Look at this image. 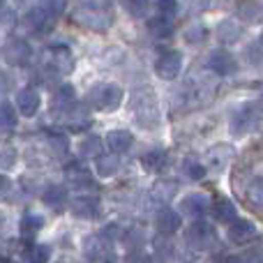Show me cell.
Returning <instances> with one entry per match:
<instances>
[{"label": "cell", "instance_id": "obj_1", "mask_svg": "<svg viewBox=\"0 0 263 263\" xmlns=\"http://www.w3.org/2000/svg\"><path fill=\"white\" fill-rule=\"evenodd\" d=\"M51 116H53L63 127H67L69 132H81V129L90 127V116H88V109L86 106H81V104H77L74 100L53 104L51 106Z\"/></svg>", "mask_w": 263, "mask_h": 263}, {"label": "cell", "instance_id": "obj_2", "mask_svg": "<svg viewBox=\"0 0 263 263\" xmlns=\"http://www.w3.org/2000/svg\"><path fill=\"white\" fill-rule=\"evenodd\" d=\"M125 100V90L118 83H97L88 90L86 102L97 111H116Z\"/></svg>", "mask_w": 263, "mask_h": 263}, {"label": "cell", "instance_id": "obj_3", "mask_svg": "<svg viewBox=\"0 0 263 263\" xmlns=\"http://www.w3.org/2000/svg\"><path fill=\"white\" fill-rule=\"evenodd\" d=\"M74 21L90 28V30H106L111 26V12L109 7H102L100 0L97 3H81L74 12Z\"/></svg>", "mask_w": 263, "mask_h": 263}, {"label": "cell", "instance_id": "obj_4", "mask_svg": "<svg viewBox=\"0 0 263 263\" xmlns=\"http://www.w3.org/2000/svg\"><path fill=\"white\" fill-rule=\"evenodd\" d=\"M134 120L141 127H155L159 120V111H157V95H153L150 90H141L134 95Z\"/></svg>", "mask_w": 263, "mask_h": 263}, {"label": "cell", "instance_id": "obj_5", "mask_svg": "<svg viewBox=\"0 0 263 263\" xmlns=\"http://www.w3.org/2000/svg\"><path fill=\"white\" fill-rule=\"evenodd\" d=\"M42 63H44V67H49L51 72L63 74L65 77V74H69L74 69V55H72V51H69L67 46L53 44V46H49V49L44 51Z\"/></svg>", "mask_w": 263, "mask_h": 263}, {"label": "cell", "instance_id": "obj_6", "mask_svg": "<svg viewBox=\"0 0 263 263\" xmlns=\"http://www.w3.org/2000/svg\"><path fill=\"white\" fill-rule=\"evenodd\" d=\"M185 238L192 250H196V252H208V250H213V247H217V233L205 222H194L187 229Z\"/></svg>", "mask_w": 263, "mask_h": 263}, {"label": "cell", "instance_id": "obj_7", "mask_svg": "<svg viewBox=\"0 0 263 263\" xmlns=\"http://www.w3.org/2000/svg\"><path fill=\"white\" fill-rule=\"evenodd\" d=\"M155 72L164 81H176L182 72V55L180 51H164L155 60Z\"/></svg>", "mask_w": 263, "mask_h": 263}, {"label": "cell", "instance_id": "obj_8", "mask_svg": "<svg viewBox=\"0 0 263 263\" xmlns=\"http://www.w3.org/2000/svg\"><path fill=\"white\" fill-rule=\"evenodd\" d=\"M182 227V215L178 210H173L171 205H164L155 215V229L159 236H173L178 229Z\"/></svg>", "mask_w": 263, "mask_h": 263}, {"label": "cell", "instance_id": "obj_9", "mask_svg": "<svg viewBox=\"0 0 263 263\" xmlns=\"http://www.w3.org/2000/svg\"><path fill=\"white\" fill-rule=\"evenodd\" d=\"M30 44H28L26 40H12L5 44L3 49V58L7 65H12V67H21V65H26L28 60H30Z\"/></svg>", "mask_w": 263, "mask_h": 263}, {"label": "cell", "instance_id": "obj_10", "mask_svg": "<svg viewBox=\"0 0 263 263\" xmlns=\"http://www.w3.org/2000/svg\"><path fill=\"white\" fill-rule=\"evenodd\" d=\"M114 242L106 240L102 233L86 238V256L90 261H114V252H111Z\"/></svg>", "mask_w": 263, "mask_h": 263}, {"label": "cell", "instance_id": "obj_11", "mask_svg": "<svg viewBox=\"0 0 263 263\" xmlns=\"http://www.w3.org/2000/svg\"><path fill=\"white\" fill-rule=\"evenodd\" d=\"M40 104H42V97L32 88H23V90L16 92V111L21 116H26V118H32L40 111Z\"/></svg>", "mask_w": 263, "mask_h": 263}, {"label": "cell", "instance_id": "obj_12", "mask_svg": "<svg viewBox=\"0 0 263 263\" xmlns=\"http://www.w3.org/2000/svg\"><path fill=\"white\" fill-rule=\"evenodd\" d=\"M72 213L81 219H97L102 215V203L97 196H79L72 201Z\"/></svg>", "mask_w": 263, "mask_h": 263}, {"label": "cell", "instance_id": "obj_13", "mask_svg": "<svg viewBox=\"0 0 263 263\" xmlns=\"http://www.w3.org/2000/svg\"><path fill=\"white\" fill-rule=\"evenodd\" d=\"M208 67L213 69L217 77H229V74H233L238 69V63L229 51H215L208 58Z\"/></svg>", "mask_w": 263, "mask_h": 263}, {"label": "cell", "instance_id": "obj_14", "mask_svg": "<svg viewBox=\"0 0 263 263\" xmlns=\"http://www.w3.org/2000/svg\"><path fill=\"white\" fill-rule=\"evenodd\" d=\"M210 196L208 194H190L180 201V210L187 213L190 217H203L205 213H210Z\"/></svg>", "mask_w": 263, "mask_h": 263}, {"label": "cell", "instance_id": "obj_15", "mask_svg": "<svg viewBox=\"0 0 263 263\" xmlns=\"http://www.w3.org/2000/svg\"><path fill=\"white\" fill-rule=\"evenodd\" d=\"M233 155H236V150L231 148V145L227 143H217L213 145V148L208 150V164L213 171H224V168L229 166V162L233 159Z\"/></svg>", "mask_w": 263, "mask_h": 263}, {"label": "cell", "instance_id": "obj_16", "mask_svg": "<svg viewBox=\"0 0 263 263\" xmlns=\"http://www.w3.org/2000/svg\"><path fill=\"white\" fill-rule=\"evenodd\" d=\"M51 18L53 16H51L42 5H37V7H30L26 12V16H23V26H26L28 30H32V32H42L51 23Z\"/></svg>", "mask_w": 263, "mask_h": 263}, {"label": "cell", "instance_id": "obj_17", "mask_svg": "<svg viewBox=\"0 0 263 263\" xmlns=\"http://www.w3.org/2000/svg\"><path fill=\"white\" fill-rule=\"evenodd\" d=\"M254 236H256L254 222H250V219H238V217L231 219V224H229V238H231L233 242H247Z\"/></svg>", "mask_w": 263, "mask_h": 263}, {"label": "cell", "instance_id": "obj_18", "mask_svg": "<svg viewBox=\"0 0 263 263\" xmlns=\"http://www.w3.org/2000/svg\"><path fill=\"white\" fill-rule=\"evenodd\" d=\"M106 143H109L111 153L123 155V153H127V150L132 148L134 136H132V132H127V129H111L109 134H106Z\"/></svg>", "mask_w": 263, "mask_h": 263}, {"label": "cell", "instance_id": "obj_19", "mask_svg": "<svg viewBox=\"0 0 263 263\" xmlns=\"http://www.w3.org/2000/svg\"><path fill=\"white\" fill-rule=\"evenodd\" d=\"M259 120V114H256V106H242L240 111H238L236 116H233L231 120V127L236 134H245V132H250L252 123H256Z\"/></svg>", "mask_w": 263, "mask_h": 263}, {"label": "cell", "instance_id": "obj_20", "mask_svg": "<svg viewBox=\"0 0 263 263\" xmlns=\"http://www.w3.org/2000/svg\"><path fill=\"white\" fill-rule=\"evenodd\" d=\"M141 164L150 173H164L168 168V155L164 150H150L141 157Z\"/></svg>", "mask_w": 263, "mask_h": 263}, {"label": "cell", "instance_id": "obj_21", "mask_svg": "<svg viewBox=\"0 0 263 263\" xmlns=\"http://www.w3.org/2000/svg\"><path fill=\"white\" fill-rule=\"evenodd\" d=\"M210 210H213L215 219H219V222H231L233 217H238L236 205H233V201H229L227 196H219V199H215L213 203H210Z\"/></svg>", "mask_w": 263, "mask_h": 263}, {"label": "cell", "instance_id": "obj_22", "mask_svg": "<svg viewBox=\"0 0 263 263\" xmlns=\"http://www.w3.org/2000/svg\"><path fill=\"white\" fill-rule=\"evenodd\" d=\"M65 173H67V180H72L77 187H95V182H92V176L90 171H88L86 166H81V164H69L67 168H65Z\"/></svg>", "mask_w": 263, "mask_h": 263}, {"label": "cell", "instance_id": "obj_23", "mask_svg": "<svg viewBox=\"0 0 263 263\" xmlns=\"http://www.w3.org/2000/svg\"><path fill=\"white\" fill-rule=\"evenodd\" d=\"M67 199H69V194L63 185H49L44 190V194H42V201H44L49 208H63V205L67 203Z\"/></svg>", "mask_w": 263, "mask_h": 263}, {"label": "cell", "instance_id": "obj_24", "mask_svg": "<svg viewBox=\"0 0 263 263\" xmlns=\"http://www.w3.org/2000/svg\"><path fill=\"white\" fill-rule=\"evenodd\" d=\"M148 32L157 40H164V37H171L173 35V21L168 16H162L159 14L157 18H150L148 21Z\"/></svg>", "mask_w": 263, "mask_h": 263}, {"label": "cell", "instance_id": "obj_25", "mask_svg": "<svg viewBox=\"0 0 263 263\" xmlns=\"http://www.w3.org/2000/svg\"><path fill=\"white\" fill-rule=\"evenodd\" d=\"M242 35V26H238L236 21H222L217 26V40L222 42V44H233V42H238Z\"/></svg>", "mask_w": 263, "mask_h": 263}, {"label": "cell", "instance_id": "obj_26", "mask_svg": "<svg viewBox=\"0 0 263 263\" xmlns=\"http://www.w3.org/2000/svg\"><path fill=\"white\" fill-rule=\"evenodd\" d=\"M245 201L254 213H261L263 208V190H261V178H254V180L247 185L245 190Z\"/></svg>", "mask_w": 263, "mask_h": 263}, {"label": "cell", "instance_id": "obj_27", "mask_svg": "<svg viewBox=\"0 0 263 263\" xmlns=\"http://www.w3.org/2000/svg\"><path fill=\"white\" fill-rule=\"evenodd\" d=\"M120 155H97V173H100L102 178H109V176H114V173H118V168H120Z\"/></svg>", "mask_w": 263, "mask_h": 263}, {"label": "cell", "instance_id": "obj_28", "mask_svg": "<svg viewBox=\"0 0 263 263\" xmlns=\"http://www.w3.org/2000/svg\"><path fill=\"white\" fill-rule=\"evenodd\" d=\"M16 123H18V118H16V109H14V104H9L7 100L0 102V132L14 129Z\"/></svg>", "mask_w": 263, "mask_h": 263}, {"label": "cell", "instance_id": "obj_29", "mask_svg": "<svg viewBox=\"0 0 263 263\" xmlns=\"http://www.w3.org/2000/svg\"><path fill=\"white\" fill-rule=\"evenodd\" d=\"M100 153H102L100 136H95V134L83 136L81 143H79V155H81V157H97Z\"/></svg>", "mask_w": 263, "mask_h": 263}, {"label": "cell", "instance_id": "obj_30", "mask_svg": "<svg viewBox=\"0 0 263 263\" xmlns=\"http://www.w3.org/2000/svg\"><path fill=\"white\" fill-rule=\"evenodd\" d=\"M44 227V217H40V215H35V213H26L21 217V233L23 236H35L40 229Z\"/></svg>", "mask_w": 263, "mask_h": 263}, {"label": "cell", "instance_id": "obj_31", "mask_svg": "<svg viewBox=\"0 0 263 263\" xmlns=\"http://www.w3.org/2000/svg\"><path fill=\"white\" fill-rule=\"evenodd\" d=\"M182 173H185L190 180H201V178L208 173V168L203 166V164L199 162V159H194V157H187L185 162H182Z\"/></svg>", "mask_w": 263, "mask_h": 263}, {"label": "cell", "instance_id": "obj_32", "mask_svg": "<svg viewBox=\"0 0 263 263\" xmlns=\"http://www.w3.org/2000/svg\"><path fill=\"white\" fill-rule=\"evenodd\" d=\"M46 141L53 148L55 155H67L69 150V139L63 134V132H46Z\"/></svg>", "mask_w": 263, "mask_h": 263}, {"label": "cell", "instance_id": "obj_33", "mask_svg": "<svg viewBox=\"0 0 263 263\" xmlns=\"http://www.w3.org/2000/svg\"><path fill=\"white\" fill-rule=\"evenodd\" d=\"M123 7L129 16L134 18H143L150 9V0H123Z\"/></svg>", "mask_w": 263, "mask_h": 263}, {"label": "cell", "instance_id": "obj_34", "mask_svg": "<svg viewBox=\"0 0 263 263\" xmlns=\"http://www.w3.org/2000/svg\"><path fill=\"white\" fill-rule=\"evenodd\" d=\"M185 37H187V42H190V44L201 46L205 42V37H208V30H205L203 26H192L190 30L185 32Z\"/></svg>", "mask_w": 263, "mask_h": 263}, {"label": "cell", "instance_id": "obj_35", "mask_svg": "<svg viewBox=\"0 0 263 263\" xmlns=\"http://www.w3.org/2000/svg\"><path fill=\"white\" fill-rule=\"evenodd\" d=\"M245 58H247V63H252L254 67H259L261 65V40H254L252 44H247Z\"/></svg>", "mask_w": 263, "mask_h": 263}, {"label": "cell", "instance_id": "obj_36", "mask_svg": "<svg viewBox=\"0 0 263 263\" xmlns=\"http://www.w3.org/2000/svg\"><path fill=\"white\" fill-rule=\"evenodd\" d=\"M171 194H176V182H159L153 190V199H159V201L171 199Z\"/></svg>", "mask_w": 263, "mask_h": 263}, {"label": "cell", "instance_id": "obj_37", "mask_svg": "<svg viewBox=\"0 0 263 263\" xmlns=\"http://www.w3.org/2000/svg\"><path fill=\"white\" fill-rule=\"evenodd\" d=\"M28 261H49L51 259V250L49 245H35L30 247V252L26 254Z\"/></svg>", "mask_w": 263, "mask_h": 263}, {"label": "cell", "instance_id": "obj_38", "mask_svg": "<svg viewBox=\"0 0 263 263\" xmlns=\"http://www.w3.org/2000/svg\"><path fill=\"white\" fill-rule=\"evenodd\" d=\"M155 7L159 9V14H162V16H176L178 0H155Z\"/></svg>", "mask_w": 263, "mask_h": 263}, {"label": "cell", "instance_id": "obj_39", "mask_svg": "<svg viewBox=\"0 0 263 263\" xmlns=\"http://www.w3.org/2000/svg\"><path fill=\"white\" fill-rule=\"evenodd\" d=\"M14 164H16V150L7 145V148L0 150V168H12Z\"/></svg>", "mask_w": 263, "mask_h": 263}, {"label": "cell", "instance_id": "obj_40", "mask_svg": "<svg viewBox=\"0 0 263 263\" xmlns=\"http://www.w3.org/2000/svg\"><path fill=\"white\" fill-rule=\"evenodd\" d=\"M65 5H67V0H42V7H44L51 16L63 14L65 12Z\"/></svg>", "mask_w": 263, "mask_h": 263}, {"label": "cell", "instance_id": "obj_41", "mask_svg": "<svg viewBox=\"0 0 263 263\" xmlns=\"http://www.w3.org/2000/svg\"><path fill=\"white\" fill-rule=\"evenodd\" d=\"M69 100H74V90L69 86H63L58 92L53 95V104H58V102H69Z\"/></svg>", "mask_w": 263, "mask_h": 263}, {"label": "cell", "instance_id": "obj_42", "mask_svg": "<svg viewBox=\"0 0 263 263\" xmlns=\"http://www.w3.org/2000/svg\"><path fill=\"white\" fill-rule=\"evenodd\" d=\"M102 236H104L106 240H111V242H114L116 238L120 236V227H116V224H109V227H104V229H102Z\"/></svg>", "mask_w": 263, "mask_h": 263}, {"label": "cell", "instance_id": "obj_43", "mask_svg": "<svg viewBox=\"0 0 263 263\" xmlns=\"http://www.w3.org/2000/svg\"><path fill=\"white\" fill-rule=\"evenodd\" d=\"M9 190V180L5 176H0V196H5V192Z\"/></svg>", "mask_w": 263, "mask_h": 263}, {"label": "cell", "instance_id": "obj_44", "mask_svg": "<svg viewBox=\"0 0 263 263\" xmlns=\"http://www.w3.org/2000/svg\"><path fill=\"white\" fill-rule=\"evenodd\" d=\"M3 5H5V0H0V7H3Z\"/></svg>", "mask_w": 263, "mask_h": 263}, {"label": "cell", "instance_id": "obj_45", "mask_svg": "<svg viewBox=\"0 0 263 263\" xmlns=\"http://www.w3.org/2000/svg\"><path fill=\"white\" fill-rule=\"evenodd\" d=\"M0 259H3V254H0Z\"/></svg>", "mask_w": 263, "mask_h": 263}]
</instances>
